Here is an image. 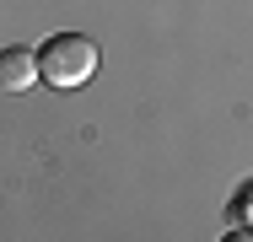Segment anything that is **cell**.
I'll return each mask as SVG.
<instances>
[{"label":"cell","instance_id":"obj_1","mask_svg":"<svg viewBox=\"0 0 253 242\" xmlns=\"http://www.w3.org/2000/svg\"><path fill=\"white\" fill-rule=\"evenodd\" d=\"M38 59H43V81L59 86V92H76V86H86L92 76H97L102 54L92 38H81V33H54L49 43L38 48Z\"/></svg>","mask_w":253,"mask_h":242},{"label":"cell","instance_id":"obj_2","mask_svg":"<svg viewBox=\"0 0 253 242\" xmlns=\"http://www.w3.org/2000/svg\"><path fill=\"white\" fill-rule=\"evenodd\" d=\"M38 81H43V59L33 48H5L0 54V92L22 97V92H33Z\"/></svg>","mask_w":253,"mask_h":242}]
</instances>
